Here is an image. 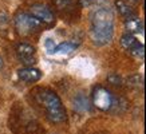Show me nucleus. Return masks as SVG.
<instances>
[{"label": "nucleus", "instance_id": "nucleus-1", "mask_svg": "<svg viewBox=\"0 0 146 134\" xmlns=\"http://www.w3.org/2000/svg\"><path fill=\"white\" fill-rule=\"evenodd\" d=\"M34 102L44 111L47 119L54 123H62L67 118L66 109L56 93L48 89H35L31 91Z\"/></svg>", "mask_w": 146, "mask_h": 134}, {"label": "nucleus", "instance_id": "nucleus-2", "mask_svg": "<svg viewBox=\"0 0 146 134\" xmlns=\"http://www.w3.org/2000/svg\"><path fill=\"white\" fill-rule=\"evenodd\" d=\"M9 115V129L16 134H44L39 122L23 106L15 107Z\"/></svg>", "mask_w": 146, "mask_h": 134}, {"label": "nucleus", "instance_id": "nucleus-3", "mask_svg": "<svg viewBox=\"0 0 146 134\" xmlns=\"http://www.w3.org/2000/svg\"><path fill=\"white\" fill-rule=\"evenodd\" d=\"M40 26H42V22L30 13H18L15 18V27L20 35H30L32 32L38 31Z\"/></svg>", "mask_w": 146, "mask_h": 134}, {"label": "nucleus", "instance_id": "nucleus-4", "mask_svg": "<svg viewBox=\"0 0 146 134\" xmlns=\"http://www.w3.org/2000/svg\"><path fill=\"white\" fill-rule=\"evenodd\" d=\"M91 30H113L114 31V16L110 9L98 8L91 15Z\"/></svg>", "mask_w": 146, "mask_h": 134}, {"label": "nucleus", "instance_id": "nucleus-5", "mask_svg": "<svg viewBox=\"0 0 146 134\" xmlns=\"http://www.w3.org/2000/svg\"><path fill=\"white\" fill-rule=\"evenodd\" d=\"M114 102V94L106 87L98 86L93 91V105L102 111H110Z\"/></svg>", "mask_w": 146, "mask_h": 134}, {"label": "nucleus", "instance_id": "nucleus-6", "mask_svg": "<svg viewBox=\"0 0 146 134\" xmlns=\"http://www.w3.org/2000/svg\"><path fill=\"white\" fill-rule=\"evenodd\" d=\"M31 15L43 23H52L55 16L52 11L43 4H34L31 7Z\"/></svg>", "mask_w": 146, "mask_h": 134}, {"label": "nucleus", "instance_id": "nucleus-7", "mask_svg": "<svg viewBox=\"0 0 146 134\" xmlns=\"http://www.w3.org/2000/svg\"><path fill=\"white\" fill-rule=\"evenodd\" d=\"M16 54H18L19 58L23 60V63H26V64H34L35 63V59H34L35 48L31 44H28V43H20V44H18Z\"/></svg>", "mask_w": 146, "mask_h": 134}, {"label": "nucleus", "instance_id": "nucleus-8", "mask_svg": "<svg viewBox=\"0 0 146 134\" xmlns=\"http://www.w3.org/2000/svg\"><path fill=\"white\" fill-rule=\"evenodd\" d=\"M18 75L26 83H35L42 78V72H40V70L34 68V67H24V68L19 70Z\"/></svg>", "mask_w": 146, "mask_h": 134}, {"label": "nucleus", "instance_id": "nucleus-9", "mask_svg": "<svg viewBox=\"0 0 146 134\" xmlns=\"http://www.w3.org/2000/svg\"><path fill=\"white\" fill-rule=\"evenodd\" d=\"M125 27L129 31V34H131V32H142L143 31V22L139 18L130 16V18H126Z\"/></svg>", "mask_w": 146, "mask_h": 134}, {"label": "nucleus", "instance_id": "nucleus-10", "mask_svg": "<svg viewBox=\"0 0 146 134\" xmlns=\"http://www.w3.org/2000/svg\"><path fill=\"white\" fill-rule=\"evenodd\" d=\"M115 7L118 9V12L123 16V18H130V16H134V12L131 7L129 4H126L123 0H117L115 1Z\"/></svg>", "mask_w": 146, "mask_h": 134}, {"label": "nucleus", "instance_id": "nucleus-11", "mask_svg": "<svg viewBox=\"0 0 146 134\" xmlns=\"http://www.w3.org/2000/svg\"><path fill=\"white\" fill-rule=\"evenodd\" d=\"M74 107H75L76 110H79V111H89L90 110L89 99L86 98L84 95L79 94V95L74 99Z\"/></svg>", "mask_w": 146, "mask_h": 134}, {"label": "nucleus", "instance_id": "nucleus-12", "mask_svg": "<svg viewBox=\"0 0 146 134\" xmlns=\"http://www.w3.org/2000/svg\"><path fill=\"white\" fill-rule=\"evenodd\" d=\"M76 46L70 43V42H64V43H60L58 44L54 50V54H60V55H67V54H71L74 50H75Z\"/></svg>", "mask_w": 146, "mask_h": 134}, {"label": "nucleus", "instance_id": "nucleus-13", "mask_svg": "<svg viewBox=\"0 0 146 134\" xmlns=\"http://www.w3.org/2000/svg\"><path fill=\"white\" fill-rule=\"evenodd\" d=\"M137 43H138V40L135 39V36L131 35V34H126V35H123L121 38V46H122L125 50H127V51L131 48V47H134Z\"/></svg>", "mask_w": 146, "mask_h": 134}, {"label": "nucleus", "instance_id": "nucleus-14", "mask_svg": "<svg viewBox=\"0 0 146 134\" xmlns=\"http://www.w3.org/2000/svg\"><path fill=\"white\" fill-rule=\"evenodd\" d=\"M75 0H54V4L59 11H67L74 7Z\"/></svg>", "mask_w": 146, "mask_h": 134}, {"label": "nucleus", "instance_id": "nucleus-15", "mask_svg": "<svg viewBox=\"0 0 146 134\" xmlns=\"http://www.w3.org/2000/svg\"><path fill=\"white\" fill-rule=\"evenodd\" d=\"M129 52L133 56H135V58L142 59L143 55H145V47H143V44H141V43H137L134 47H131V48L129 50Z\"/></svg>", "mask_w": 146, "mask_h": 134}, {"label": "nucleus", "instance_id": "nucleus-16", "mask_svg": "<svg viewBox=\"0 0 146 134\" xmlns=\"http://www.w3.org/2000/svg\"><path fill=\"white\" fill-rule=\"evenodd\" d=\"M107 80H109V83H111L113 86H117V87H121V86H122V83H123L122 78H121L118 74H114V72L109 74V76H107Z\"/></svg>", "mask_w": 146, "mask_h": 134}, {"label": "nucleus", "instance_id": "nucleus-17", "mask_svg": "<svg viewBox=\"0 0 146 134\" xmlns=\"http://www.w3.org/2000/svg\"><path fill=\"white\" fill-rule=\"evenodd\" d=\"M127 85L133 86V87H139L142 86V78L139 75H133L127 79Z\"/></svg>", "mask_w": 146, "mask_h": 134}, {"label": "nucleus", "instance_id": "nucleus-18", "mask_svg": "<svg viewBox=\"0 0 146 134\" xmlns=\"http://www.w3.org/2000/svg\"><path fill=\"white\" fill-rule=\"evenodd\" d=\"M44 46H46V50H47L50 54H54V50H55L56 44H55V42H54L51 38H47V39H46Z\"/></svg>", "mask_w": 146, "mask_h": 134}, {"label": "nucleus", "instance_id": "nucleus-19", "mask_svg": "<svg viewBox=\"0 0 146 134\" xmlns=\"http://www.w3.org/2000/svg\"><path fill=\"white\" fill-rule=\"evenodd\" d=\"M78 1H79V4L82 5V7H84V8H86V7H90L91 3H93V0H78Z\"/></svg>", "mask_w": 146, "mask_h": 134}, {"label": "nucleus", "instance_id": "nucleus-20", "mask_svg": "<svg viewBox=\"0 0 146 134\" xmlns=\"http://www.w3.org/2000/svg\"><path fill=\"white\" fill-rule=\"evenodd\" d=\"M1 67H3V59L0 58V68H1Z\"/></svg>", "mask_w": 146, "mask_h": 134}, {"label": "nucleus", "instance_id": "nucleus-21", "mask_svg": "<svg viewBox=\"0 0 146 134\" xmlns=\"http://www.w3.org/2000/svg\"><path fill=\"white\" fill-rule=\"evenodd\" d=\"M131 1H139V0H131Z\"/></svg>", "mask_w": 146, "mask_h": 134}]
</instances>
